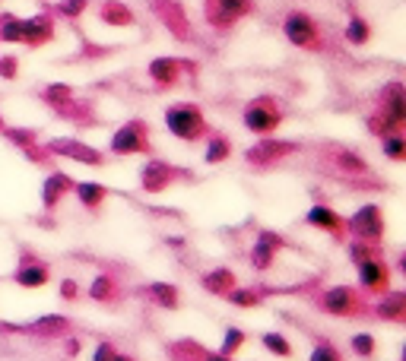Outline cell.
I'll use <instances>...</instances> for the list:
<instances>
[{
  "mask_svg": "<svg viewBox=\"0 0 406 361\" xmlns=\"http://www.w3.org/2000/svg\"><path fill=\"white\" fill-rule=\"evenodd\" d=\"M311 304L321 314H331V317H346V321H362V317H372V304L362 292H356L352 286H333L324 288L311 298Z\"/></svg>",
  "mask_w": 406,
  "mask_h": 361,
  "instance_id": "obj_1",
  "label": "cell"
},
{
  "mask_svg": "<svg viewBox=\"0 0 406 361\" xmlns=\"http://www.w3.org/2000/svg\"><path fill=\"white\" fill-rule=\"evenodd\" d=\"M282 35L298 51H311V54L327 51V38H324L321 22L311 13H305V10H289V13L282 16Z\"/></svg>",
  "mask_w": 406,
  "mask_h": 361,
  "instance_id": "obj_2",
  "label": "cell"
},
{
  "mask_svg": "<svg viewBox=\"0 0 406 361\" xmlns=\"http://www.w3.org/2000/svg\"><path fill=\"white\" fill-rule=\"evenodd\" d=\"M166 130L181 143H200L213 127L194 102H175L166 108Z\"/></svg>",
  "mask_w": 406,
  "mask_h": 361,
  "instance_id": "obj_3",
  "label": "cell"
},
{
  "mask_svg": "<svg viewBox=\"0 0 406 361\" xmlns=\"http://www.w3.org/2000/svg\"><path fill=\"white\" fill-rule=\"evenodd\" d=\"M38 96H42V102L48 105L57 117H64V121H73V124H80V127H89V124L96 121L89 102H80L67 82H48Z\"/></svg>",
  "mask_w": 406,
  "mask_h": 361,
  "instance_id": "obj_4",
  "label": "cell"
},
{
  "mask_svg": "<svg viewBox=\"0 0 406 361\" xmlns=\"http://www.w3.org/2000/svg\"><path fill=\"white\" fill-rule=\"evenodd\" d=\"M282 117L286 115H282L280 102H276L273 96L251 98V102L245 105V111H241V124H245V130H251V133H257V137H273L276 130H280Z\"/></svg>",
  "mask_w": 406,
  "mask_h": 361,
  "instance_id": "obj_5",
  "label": "cell"
},
{
  "mask_svg": "<svg viewBox=\"0 0 406 361\" xmlns=\"http://www.w3.org/2000/svg\"><path fill=\"white\" fill-rule=\"evenodd\" d=\"M257 10L254 0H203V20L213 32L226 35L229 29H235L245 16H251Z\"/></svg>",
  "mask_w": 406,
  "mask_h": 361,
  "instance_id": "obj_6",
  "label": "cell"
},
{
  "mask_svg": "<svg viewBox=\"0 0 406 361\" xmlns=\"http://www.w3.org/2000/svg\"><path fill=\"white\" fill-rule=\"evenodd\" d=\"M108 149H111V156H152L150 124L140 121V117L121 124V127L111 133Z\"/></svg>",
  "mask_w": 406,
  "mask_h": 361,
  "instance_id": "obj_7",
  "label": "cell"
},
{
  "mask_svg": "<svg viewBox=\"0 0 406 361\" xmlns=\"http://www.w3.org/2000/svg\"><path fill=\"white\" fill-rule=\"evenodd\" d=\"M384 232H387V225H384V212H381L378 203L358 206V209L346 219V235H352V238H358V241H368V244H381V241H384Z\"/></svg>",
  "mask_w": 406,
  "mask_h": 361,
  "instance_id": "obj_8",
  "label": "cell"
},
{
  "mask_svg": "<svg viewBox=\"0 0 406 361\" xmlns=\"http://www.w3.org/2000/svg\"><path fill=\"white\" fill-rule=\"evenodd\" d=\"M298 149H302V143H296V140L263 137L261 143H254L251 149H245V162H248L251 168H257V171H267V168H273V165H280L282 159L296 156Z\"/></svg>",
  "mask_w": 406,
  "mask_h": 361,
  "instance_id": "obj_9",
  "label": "cell"
},
{
  "mask_svg": "<svg viewBox=\"0 0 406 361\" xmlns=\"http://www.w3.org/2000/svg\"><path fill=\"white\" fill-rule=\"evenodd\" d=\"M181 177H191V171L187 168H175V165H168L166 159H146V165L140 168V191L143 193H162L168 191V187L175 184V181H181Z\"/></svg>",
  "mask_w": 406,
  "mask_h": 361,
  "instance_id": "obj_10",
  "label": "cell"
},
{
  "mask_svg": "<svg viewBox=\"0 0 406 361\" xmlns=\"http://www.w3.org/2000/svg\"><path fill=\"white\" fill-rule=\"evenodd\" d=\"M42 146H45V152H48L51 159H55V156L73 159V162L89 165V168H99V165L108 162L102 149H96V146L83 143V140H73V137H55V140H48V143H42Z\"/></svg>",
  "mask_w": 406,
  "mask_h": 361,
  "instance_id": "obj_11",
  "label": "cell"
},
{
  "mask_svg": "<svg viewBox=\"0 0 406 361\" xmlns=\"http://www.w3.org/2000/svg\"><path fill=\"white\" fill-rule=\"evenodd\" d=\"M146 73H150L152 86H156L159 92H168V89H175L184 80V73H197V64L181 61V57H156V61H150Z\"/></svg>",
  "mask_w": 406,
  "mask_h": 361,
  "instance_id": "obj_12",
  "label": "cell"
},
{
  "mask_svg": "<svg viewBox=\"0 0 406 361\" xmlns=\"http://www.w3.org/2000/svg\"><path fill=\"white\" fill-rule=\"evenodd\" d=\"M358 266V286H362V295H372V298H378V295L391 292V266H387L384 253H378V257H368L362 260Z\"/></svg>",
  "mask_w": 406,
  "mask_h": 361,
  "instance_id": "obj_13",
  "label": "cell"
},
{
  "mask_svg": "<svg viewBox=\"0 0 406 361\" xmlns=\"http://www.w3.org/2000/svg\"><path fill=\"white\" fill-rule=\"evenodd\" d=\"M150 10L168 32L175 35L178 41H191L194 32H191V20H187L184 7H181L178 0H150Z\"/></svg>",
  "mask_w": 406,
  "mask_h": 361,
  "instance_id": "obj_14",
  "label": "cell"
},
{
  "mask_svg": "<svg viewBox=\"0 0 406 361\" xmlns=\"http://www.w3.org/2000/svg\"><path fill=\"white\" fill-rule=\"evenodd\" d=\"M378 111L381 117H384L391 127H397V130H403V124H406V86L400 80H391L384 89L378 92Z\"/></svg>",
  "mask_w": 406,
  "mask_h": 361,
  "instance_id": "obj_15",
  "label": "cell"
},
{
  "mask_svg": "<svg viewBox=\"0 0 406 361\" xmlns=\"http://www.w3.org/2000/svg\"><path fill=\"white\" fill-rule=\"evenodd\" d=\"M327 162H331L333 175L349 177V181L372 177V165L365 162L356 149H346V146H327Z\"/></svg>",
  "mask_w": 406,
  "mask_h": 361,
  "instance_id": "obj_16",
  "label": "cell"
},
{
  "mask_svg": "<svg viewBox=\"0 0 406 361\" xmlns=\"http://www.w3.org/2000/svg\"><path fill=\"white\" fill-rule=\"evenodd\" d=\"M305 225H311V228H317V232L331 235L333 241H340L343 244L346 241V219L340 216L337 209H331L327 203H314L308 212H305Z\"/></svg>",
  "mask_w": 406,
  "mask_h": 361,
  "instance_id": "obj_17",
  "label": "cell"
},
{
  "mask_svg": "<svg viewBox=\"0 0 406 361\" xmlns=\"http://www.w3.org/2000/svg\"><path fill=\"white\" fill-rule=\"evenodd\" d=\"M282 247H286V238H282V235L270 232V228H261L254 247H251V266H254L257 273H267Z\"/></svg>",
  "mask_w": 406,
  "mask_h": 361,
  "instance_id": "obj_18",
  "label": "cell"
},
{
  "mask_svg": "<svg viewBox=\"0 0 406 361\" xmlns=\"http://www.w3.org/2000/svg\"><path fill=\"white\" fill-rule=\"evenodd\" d=\"M55 13H35L29 20H22V45L26 48H45L48 41H55Z\"/></svg>",
  "mask_w": 406,
  "mask_h": 361,
  "instance_id": "obj_19",
  "label": "cell"
},
{
  "mask_svg": "<svg viewBox=\"0 0 406 361\" xmlns=\"http://www.w3.org/2000/svg\"><path fill=\"white\" fill-rule=\"evenodd\" d=\"M13 282L20 288H42L51 282V266L45 260H35L32 253H22L20 266H16V273H13Z\"/></svg>",
  "mask_w": 406,
  "mask_h": 361,
  "instance_id": "obj_20",
  "label": "cell"
},
{
  "mask_svg": "<svg viewBox=\"0 0 406 361\" xmlns=\"http://www.w3.org/2000/svg\"><path fill=\"white\" fill-rule=\"evenodd\" d=\"M0 133H3V137H7L20 152H26V156L32 159L35 165H45V162L51 159L48 152H45V146L38 143V133H35V130H26V127H3Z\"/></svg>",
  "mask_w": 406,
  "mask_h": 361,
  "instance_id": "obj_21",
  "label": "cell"
},
{
  "mask_svg": "<svg viewBox=\"0 0 406 361\" xmlns=\"http://www.w3.org/2000/svg\"><path fill=\"white\" fill-rule=\"evenodd\" d=\"M70 193H73V177L67 171H51L42 184V206L48 212H55L64 203V197H70Z\"/></svg>",
  "mask_w": 406,
  "mask_h": 361,
  "instance_id": "obj_22",
  "label": "cell"
},
{
  "mask_svg": "<svg viewBox=\"0 0 406 361\" xmlns=\"http://www.w3.org/2000/svg\"><path fill=\"white\" fill-rule=\"evenodd\" d=\"M372 317L391 323H406V292H384L372 304Z\"/></svg>",
  "mask_w": 406,
  "mask_h": 361,
  "instance_id": "obj_23",
  "label": "cell"
},
{
  "mask_svg": "<svg viewBox=\"0 0 406 361\" xmlns=\"http://www.w3.org/2000/svg\"><path fill=\"white\" fill-rule=\"evenodd\" d=\"M168 358H172V361H235V358H229V355L210 352V348H203L200 342H194V339L172 342V346H168Z\"/></svg>",
  "mask_w": 406,
  "mask_h": 361,
  "instance_id": "obj_24",
  "label": "cell"
},
{
  "mask_svg": "<svg viewBox=\"0 0 406 361\" xmlns=\"http://www.w3.org/2000/svg\"><path fill=\"white\" fill-rule=\"evenodd\" d=\"M73 193L76 200H80V206H83L86 212H102L105 200H108V187L99 184V181H73Z\"/></svg>",
  "mask_w": 406,
  "mask_h": 361,
  "instance_id": "obj_25",
  "label": "cell"
},
{
  "mask_svg": "<svg viewBox=\"0 0 406 361\" xmlns=\"http://www.w3.org/2000/svg\"><path fill=\"white\" fill-rule=\"evenodd\" d=\"M70 330H73V321H70V317H64V314H45V317H38L35 323H29L26 333L42 336V339H57V336H67Z\"/></svg>",
  "mask_w": 406,
  "mask_h": 361,
  "instance_id": "obj_26",
  "label": "cell"
},
{
  "mask_svg": "<svg viewBox=\"0 0 406 361\" xmlns=\"http://www.w3.org/2000/svg\"><path fill=\"white\" fill-rule=\"evenodd\" d=\"M99 22H105V26H137V16H133V10L127 7L124 0H102L99 3Z\"/></svg>",
  "mask_w": 406,
  "mask_h": 361,
  "instance_id": "obj_27",
  "label": "cell"
},
{
  "mask_svg": "<svg viewBox=\"0 0 406 361\" xmlns=\"http://www.w3.org/2000/svg\"><path fill=\"white\" fill-rule=\"evenodd\" d=\"M200 286H203V292H207V295L226 298V295L238 286V279H235V273L229 270V266H219V270H210V273L200 276Z\"/></svg>",
  "mask_w": 406,
  "mask_h": 361,
  "instance_id": "obj_28",
  "label": "cell"
},
{
  "mask_svg": "<svg viewBox=\"0 0 406 361\" xmlns=\"http://www.w3.org/2000/svg\"><path fill=\"white\" fill-rule=\"evenodd\" d=\"M86 295H89V301H99V304H115V301L121 298V286H117V276L99 273L96 279H92V286L86 288Z\"/></svg>",
  "mask_w": 406,
  "mask_h": 361,
  "instance_id": "obj_29",
  "label": "cell"
},
{
  "mask_svg": "<svg viewBox=\"0 0 406 361\" xmlns=\"http://www.w3.org/2000/svg\"><path fill=\"white\" fill-rule=\"evenodd\" d=\"M203 140H207V146H203V162L207 165H222L229 156H232V140H229L226 133L210 130Z\"/></svg>",
  "mask_w": 406,
  "mask_h": 361,
  "instance_id": "obj_30",
  "label": "cell"
},
{
  "mask_svg": "<svg viewBox=\"0 0 406 361\" xmlns=\"http://www.w3.org/2000/svg\"><path fill=\"white\" fill-rule=\"evenodd\" d=\"M143 295L152 301V304L166 307V311H175V307L181 304V292L172 286V282H150V286L143 288Z\"/></svg>",
  "mask_w": 406,
  "mask_h": 361,
  "instance_id": "obj_31",
  "label": "cell"
},
{
  "mask_svg": "<svg viewBox=\"0 0 406 361\" xmlns=\"http://www.w3.org/2000/svg\"><path fill=\"white\" fill-rule=\"evenodd\" d=\"M343 38H346V45H352V48L368 45V41H372V26H368V20L358 16V13H352L349 22H346V29H343Z\"/></svg>",
  "mask_w": 406,
  "mask_h": 361,
  "instance_id": "obj_32",
  "label": "cell"
},
{
  "mask_svg": "<svg viewBox=\"0 0 406 361\" xmlns=\"http://www.w3.org/2000/svg\"><path fill=\"white\" fill-rule=\"evenodd\" d=\"M381 152H384L391 162H406V137H403V130L384 133V137H381Z\"/></svg>",
  "mask_w": 406,
  "mask_h": 361,
  "instance_id": "obj_33",
  "label": "cell"
},
{
  "mask_svg": "<svg viewBox=\"0 0 406 361\" xmlns=\"http://www.w3.org/2000/svg\"><path fill=\"white\" fill-rule=\"evenodd\" d=\"M0 41L3 45H22V20L13 13H0Z\"/></svg>",
  "mask_w": 406,
  "mask_h": 361,
  "instance_id": "obj_34",
  "label": "cell"
},
{
  "mask_svg": "<svg viewBox=\"0 0 406 361\" xmlns=\"http://www.w3.org/2000/svg\"><path fill=\"white\" fill-rule=\"evenodd\" d=\"M226 298H229V304H235V307H261L263 304L261 288H238V286H235Z\"/></svg>",
  "mask_w": 406,
  "mask_h": 361,
  "instance_id": "obj_35",
  "label": "cell"
},
{
  "mask_svg": "<svg viewBox=\"0 0 406 361\" xmlns=\"http://www.w3.org/2000/svg\"><path fill=\"white\" fill-rule=\"evenodd\" d=\"M261 346L267 348V352L280 355V358H292V355H296L292 342L286 339V336H282V333H263V336H261Z\"/></svg>",
  "mask_w": 406,
  "mask_h": 361,
  "instance_id": "obj_36",
  "label": "cell"
},
{
  "mask_svg": "<svg viewBox=\"0 0 406 361\" xmlns=\"http://www.w3.org/2000/svg\"><path fill=\"white\" fill-rule=\"evenodd\" d=\"M89 10V0H57L51 13L55 16H64V20H80V16Z\"/></svg>",
  "mask_w": 406,
  "mask_h": 361,
  "instance_id": "obj_37",
  "label": "cell"
},
{
  "mask_svg": "<svg viewBox=\"0 0 406 361\" xmlns=\"http://www.w3.org/2000/svg\"><path fill=\"white\" fill-rule=\"evenodd\" d=\"M245 342H248V336L241 333L238 327H229L226 336H222V346L216 348V352H219V355H229V358H235V352H241V346H245Z\"/></svg>",
  "mask_w": 406,
  "mask_h": 361,
  "instance_id": "obj_38",
  "label": "cell"
},
{
  "mask_svg": "<svg viewBox=\"0 0 406 361\" xmlns=\"http://www.w3.org/2000/svg\"><path fill=\"white\" fill-rule=\"evenodd\" d=\"M346 253H349L352 263H362V260H368V257H378V253H381V244H368V241L352 238L349 247H346Z\"/></svg>",
  "mask_w": 406,
  "mask_h": 361,
  "instance_id": "obj_39",
  "label": "cell"
},
{
  "mask_svg": "<svg viewBox=\"0 0 406 361\" xmlns=\"http://www.w3.org/2000/svg\"><path fill=\"white\" fill-rule=\"evenodd\" d=\"M308 361H343V352H340L333 342L327 339H317L314 348H311V358Z\"/></svg>",
  "mask_w": 406,
  "mask_h": 361,
  "instance_id": "obj_40",
  "label": "cell"
},
{
  "mask_svg": "<svg viewBox=\"0 0 406 361\" xmlns=\"http://www.w3.org/2000/svg\"><path fill=\"white\" fill-rule=\"evenodd\" d=\"M349 346H352V352H356L358 358H372L375 348H378V342H375L372 333H356V336L349 339Z\"/></svg>",
  "mask_w": 406,
  "mask_h": 361,
  "instance_id": "obj_41",
  "label": "cell"
},
{
  "mask_svg": "<svg viewBox=\"0 0 406 361\" xmlns=\"http://www.w3.org/2000/svg\"><path fill=\"white\" fill-rule=\"evenodd\" d=\"M20 76V57L16 54H0V80L13 82Z\"/></svg>",
  "mask_w": 406,
  "mask_h": 361,
  "instance_id": "obj_42",
  "label": "cell"
},
{
  "mask_svg": "<svg viewBox=\"0 0 406 361\" xmlns=\"http://www.w3.org/2000/svg\"><path fill=\"white\" fill-rule=\"evenodd\" d=\"M57 292H61V301H80V295H83V288H80V282L76 279H61V288H57Z\"/></svg>",
  "mask_w": 406,
  "mask_h": 361,
  "instance_id": "obj_43",
  "label": "cell"
},
{
  "mask_svg": "<svg viewBox=\"0 0 406 361\" xmlns=\"http://www.w3.org/2000/svg\"><path fill=\"white\" fill-rule=\"evenodd\" d=\"M92 361H117V346L115 342H99L96 352H92Z\"/></svg>",
  "mask_w": 406,
  "mask_h": 361,
  "instance_id": "obj_44",
  "label": "cell"
},
{
  "mask_svg": "<svg viewBox=\"0 0 406 361\" xmlns=\"http://www.w3.org/2000/svg\"><path fill=\"white\" fill-rule=\"evenodd\" d=\"M80 352H83V342H80V339H70L67 342V358H76Z\"/></svg>",
  "mask_w": 406,
  "mask_h": 361,
  "instance_id": "obj_45",
  "label": "cell"
},
{
  "mask_svg": "<svg viewBox=\"0 0 406 361\" xmlns=\"http://www.w3.org/2000/svg\"><path fill=\"white\" fill-rule=\"evenodd\" d=\"M117 361H133L131 355H124V352H117Z\"/></svg>",
  "mask_w": 406,
  "mask_h": 361,
  "instance_id": "obj_46",
  "label": "cell"
},
{
  "mask_svg": "<svg viewBox=\"0 0 406 361\" xmlns=\"http://www.w3.org/2000/svg\"><path fill=\"white\" fill-rule=\"evenodd\" d=\"M3 127H7V121H3V115H0V130H3Z\"/></svg>",
  "mask_w": 406,
  "mask_h": 361,
  "instance_id": "obj_47",
  "label": "cell"
}]
</instances>
